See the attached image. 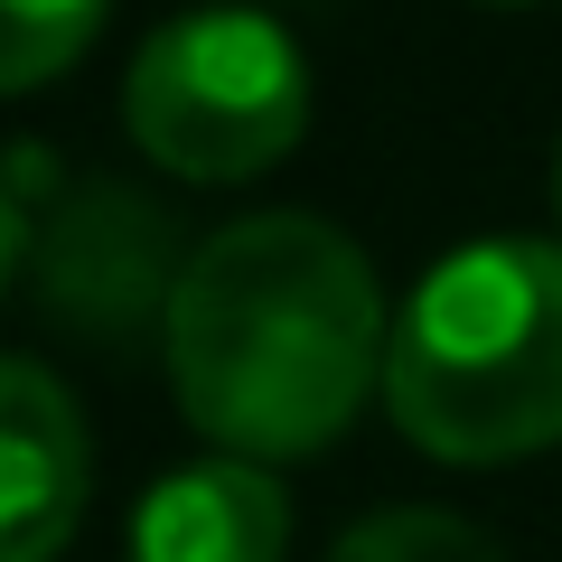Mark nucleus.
<instances>
[{
    "instance_id": "obj_1",
    "label": "nucleus",
    "mask_w": 562,
    "mask_h": 562,
    "mask_svg": "<svg viewBox=\"0 0 562 562\" xmlns=\"http://www.w3.org/2000/svg\"><path fill=\"white\" fill-rule=\"evenodd\" d=\"M179 413L225 460H310L384 394L375 262L328 216H244L206 235L160 319Z\"/></svg>"
},
{
    "instance_id": "obj_2",
    "label": "nucleus",
    "mask_w": 562,
    "mask_h": 562,
    "mask_svg": "<svg viewBox=\"0 0 562 562\" xmlns=\"http://www.w3.org/2000/svg\"><path fill=\"white\" fill-rule=\"evenodd\" d=\"M384 413L422 460L497 469L562 441V244L479 235L394 310Z\"/></svg>"
},
{
    "instance_id": "obj_3",
    "label": "nucleus",
    "mask_w": 562,
    "mask_h": 562,
    "mask_svg": "<svg viewBox=\"0 0 562 562\" xmlns=\"http://www.w3.org/2000/svg\"><path fill=\"white\" fill-rule=\"evenodd\" d=\"M122 122L150 169L188 188H244L301 150L310 57L291 47L281 20L216 0V10H188L140 38L132 76H122Z\"/></svg>"
},
{
    "instance_id": "obj_4",
    "label": "nucleus",
    "mask_w": 562,
    "mask_h": 562,
    "mask_svg": "<svg viewBox=\"0 0 562 562\" xmlns=\"http://www.w3.org/2000/svg\"><path fill=\"white\" fill-rule=\"evenodd\" d=\"M94 497L85 413L38 357H0V562H57Z\"/></svg>"
},
{
    "instance_id": "obj_5",
    "label": "nucleus",
    "mask_w": 562,
    "mask_h": 562,
    "mask_svg": "<svg viewBox=\"0 0 562 562\" xmlns=\"http://www.w3.org/2000/svg\"><path fill=\"white\" fill-rule=\"evenodd\" d=\"M179 244L169 216L140 206L132 188H85L66 225L47 235V301L85 328V338H132V328L169 319L179 301Z\"/></svg>"
},
{
    "instance_id": "obj_6",
    "label": "nucleus",
    "mask_w": 562,
    "mask_h": 562,
    "mask_svg": "<svg viewBox=\"0 0 562 562\" xmlns=\"http://www.w3.org/2000/svg\"><path fill=\"white\" fill-rule=\"evenodd\" d=\"M291 497L262 460H188L132 506V562H281Z\"/></svg>"
},
{
    "instance_id": "obj_7",
    "label": "nucleus",
    "mask_w": 562,
    "mask_h": 562,
    "mask_svg": "<svg viewBox=\"0 0 562 562\" xmlns=\"http://www.w3.org/2000/svg\"><path fill=\"white\" fill-rule=\"evenodd\" d=\"M103 10L113 0H0V94H29V85L66 76L94 47Z\"/></svg>"
},
{
    "instance_id": "obj_8",
    "label": "nucleus",
    "mask_w": 562,
    "mask_h": 562,
    "mask_svg": "<svg viewBox=\"0 0 562 562\" xmlns=\"http://www.w3.org/2000/svg\"><path fill=\"white\" fill-rule=\"evenodd\" d=\"M319 562H506V553L450 506H384V516L347 525Z\"/></svg>"
},
{
    "instance_id": "obj_9",
    "label": "nucleus",
    "mask_w": 562,
    "mask_h": 562,
    "mask_svg": "<svg viewBox=\"0 0 562 562\" xmlns=\"http://www.w3.org/2000/svg\"><path fill=\"white\" fill-rule=\"evenodd\" d=\"M20 254H29V206H20L10 160H0V291H10V272H20Z\"/></svg>"
},
{
    "instance_id": "obj_10",
    "label": "nucleus",
    "mask_w": 562,
    "mask_h": 562,
    "mask_svg": "<svg viewBox=\"0 0 562 562\" xmlns=\"http://www.w3.org/2000/svg\"><path fill=\"white\" fill-rule=\"evenodd\" d=\"M553 216H562V140H553Z\"/></svg>"
}]
</instances>
